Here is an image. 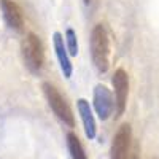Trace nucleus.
<instances>
[{
  "mask_svg": "<svg viewBox=\"0 0 159 159\" xmlns=\"http://www.w3.org/2000/svg\"><path fill=\"white\" fill-rule=\"evenodd\" d=\"M67 147H69V151H70L72 159H88L86 151L83 148L81 142H80L78 135L73 134V132L67 134Z\"/></svg>",
  "mask_w": 159,
  "mask_h": 159,
  "instance_id": "10",
  "label": "nucleus"
},
{
  "mask_svg": "<svg viewBox=\"0 0 159 159\" xmlns=\"http://www.w3.org/2000/svg\"><path fill=\"white\" fill-rule=\"evenodd\" d=\"M0 10H2L3 19L10 29L21 32L24 27V18L19 5L13 0H0Z\"/></svg>",
  "mask_w": 159,
  "mask_h": 159,
  "instance_id": "7",
  "label": "nucleus"
},
{
  "mask_svg": "<svg viewBox=\"0 0 159 159\" xmlns=\"http://www.w3.org/2000/svg\"><path fill=\"white\" fill-rule=\"evenodd\" d=\"M52 46H54V52H56V57L59 61L64 76L70 78L73 73V65L70 62V54H69L67 45H65V38L62 37V34H59V32L52 34Z\"/></svg>",
  "mask_w": 159,
  "mask_h": 159,
  "instance_id": "8",
  "label": "nucleus"
},
{
  "mask_svg": "<svg viewBox=\"0 0 159 159\" xmlns=\"http://www.w3.org/2000/svg\"><path fill=\"white\" fill-rule=\"evenodd\" d=\"M113 88H115V116L119 118L126 111L127 96H129V76L123 69H118L115 72Z\"/></svg>",
  "mask_w": 159,
  "mask_h": 159,
  "instance_id": "5",
  "label": "nucleus"
},
{
  "mask_svg": "<svg viewBox=\"0 0 159 159\" xmlns=\"http://www.w3.org/2000/svg\"><path fill=\"white\" fill-rule=\"evenodd\" d=\"M94 110L102 121L108 119L110 115L115 110L113 96H111L110 89L105 84H97L96 89H94Z\"/></svg>",
  "mask_w": 159,
  "mask_h": 159,
  "instance_id": "6",
  "label": "nucleus"
},
{
  "mask_svg": "<svg viewBox=\"0 0 159 159\" xmlns=\"http://www.w3.org/2000/svg\"><path fill=\"white\" fill-rule=\"evenodd\" d=\"M22 51V59L25 67L29 69L30 73H40L43 69V62H45V52H43V45L40 42V38L35 34H27L22 40L21 45Z\"/></svg>",
  "mask_w": 159,
  "mask_h": 159,
  "instance_id": "2",
  "label": "nucleus"
},
{
  "mask_svg": "<svg viewBox=\"0 0 159 159\" xmlns=\"http://www.w3.org/2000/svg\"><path fill=\"white\" fill-rule=\"evenodd\" d=\"M76 107H78V113H80V118H81L86 137L89 140H94L97 135V126H96V118H94V113H92L89 102L86 99H78Z\"/></svg>",
  "mask_w": 159,
  "mask_h": 159,
  "instance_id": "9",
  "label": "nucleus"
},
{
  "mask_svg": "<svg viewBox=\"0 0 159 159\" xmlns=\"http://www.w3.org/2000/svg\"><path fill=\"white\" fill-rule=\"evenodd\" d=\"M65 45H67V49H69L70 56L78 54V40H76V32L73 29L65 30Z\"/></svg>",
  "mask_w": 159,
  "mask_h": 159,
  "instance_id": "11",
  "label": "nucleus"
},
{
  "mask_svg": "<svg viewBox=\"0 0 159 159\" xmlns=\"http://www.w3.org/2000/svg\"><path fill=\"white\" fill-rule=\"evenodd\" d=\"M83 2H84V5H89V3H91V0H83Z\"/></svg>",
  "mask_w": 159,
  "mask_h": 159,
  "instance_id": "13",
  "label": "nucleus"
},
{
  "mask_svg": "<svg viewBox=\"0 0 159 159\" xmlns=\"http://www.w3.org/2000/svg\"><path fill=\"white\" fill-rule=\"evenodd\" d=\"M130 159H140V147H139V145H135V148H134V151H132Z\"/></svg>",
  "mask_w": 159,
  "mask_h": 159,
  "instance_id": "12",
  "label": "nucleus"
},
{
  "mask_svg": "<svg viewBox=\"0 0 159 159\" xmlns=\"http://www.w3.org/2000/svg\"><path fill=\"white\" fill-rule=\"evenodd\" d=\"M132 127L124 123L119 126L111 142L110 159H130L132 156Z\"/></svg>",
  "mask_w": 159,
  "mask_h": 159,
  "instance_id": "4",
  "label": "nucleus"
},
{
  "mask_svg": "<svg viewBox=\"0 0 159 159\" xmlns=\"http://www.w3.org/2000/svg\"><path fill=\"white\" fill-rule=\"evenodd\" d=\"M91 57L100 73H105L110 65V40L103 24H97L91 32Z\"/></svg>",
  "mask_w": 159,
  "mask_h": 159,
  "instance_id": "1",
  "label": "nucleus"
},
{
  "mask_svg": "<svg viewBox=\"0 0 159 159\" xmlns=\"http://www.w3.org/2000/svg\"><path fill=\"white\" fill-rule=\"evenodd\" d=\"M43 92H45V97L48 100V105L49 108L52 110L61 121L69 126V127H73L75 126V118H73V113H72V108L70 105L67 103V100L64 99V96L59 92V89L51 84V83H43Z\"/></svg>",
  "mask_w": 159,
  "mask_h": 159,
  "instance_id": "3",
  "label": "nucleus"
}]
</instances>
